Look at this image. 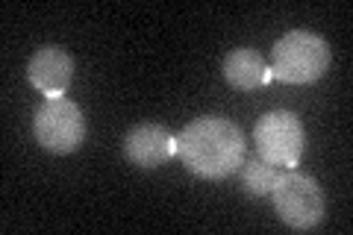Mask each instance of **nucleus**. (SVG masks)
Instances as JSON below:
<instances>
[{
  "mask_svg": "<svg viewBox=\"0 0 353 235\" xmlns=\"http://www.w3.org/2000/svg\"><path fill=\"white\" fill-rule=\"evenodd\" d=\"M248 141L230 118L203 115L183 127L176 136V156L201 180H224L245 165Z\"/></svg>",
  "mask_w": 353,
  "mask_h": 235,
  "instance_id": "obj_1",
  "label": "nucleus"
},
{
  "mask_svg": "<svg viewBox=\"0 0 353 235\" xmlns=\"http://www.w3.org/2000/svg\"><path fill=\"white\" fill-rule=\"evenodd\" d=\"M330 68V44L315 30H292L274 44L271 71L292 85L318 83Z\"/></svg>",
  "mask_w": 353,
  "mask_h": 235,
  "instance_id": "obj_2",
  "label": "nucleus"
},
{
  "mask_svg": "<svg viewBox=\"0 0 353 235\" xmlns=\"http://www.w3.org/2000/svg\"><path fill=\"white\" fill-rule=\"evenodd\" d=\"M271 197H274L277 218L297 232L315 229L318 223L324 221V209H327L324 192H321V185H318V180H312L309 174L292 171V167L277 174Z\"/></svg>",
  "mask_w": 353,
  "mask_h": 235,
  "instance_id": "obj_3",
  "label": "nucleus"
},
{
  "mask_svg": "<svg viewBox=\"0 0 353 235\" xmlns=\"http://www.w3.org/2000/svg\"><path fill=\"white\" fill-rule=\"evenodd\" d=\"M32 132L48 153H74L85 139V115L80 103H74L68 97H48L36 109Z\"/></svg>",
  "mask_w": 353,
  "mask_h": 235,
  "instance_id": "obj_4",
  "label": "nucleus"
},
{
  "mask_svg": "<svg viewBox=\"0 0 353 235\" xmlns=\"http://www.w3.org/2000/svg\"><path fill=\"white\" fill-rule=\"evenodd\" d=\"M253 141H256L259 159L274 167H294L301 162L306 147V132L294 112H265L253 127Z\"/></svg>",
  "mask_w": 353,
  "mask_h": 235,
  "instance_id": "obj_5",
  "label": "nucleus"
},
{
  "mask_svg": "<svg viewBox=\"0 0 353 235\" xmlns=\"http://www.w3.org/2000/svg\"><path fill=\"white\" fill-rule=\"evenodd\" d=\"M124 156L141 171H153L176 156V136L162 124H139L124 136Z\"/></svg>",
  "mask_w": 353,
  "mask_h": 235,
  "instance_id": "obj_6",
  "label": "nucleus"
},
{
  "mask_svg": "<svg viewBox=\"0 0 353 235\" xmlns=\"http://www.w3.org/2000/svg\"><path fill=\"white\" fill-rule=\"evenodd\" d=\"M27 80L44 97H62L74 80V59L62 48H39L27 62Z\"/></svg>",
  "mask_w": 353,
  "mask_h": 235,
  "instance_id": "obj_7",
  "label": "nucleus"
},
{
  "mask_svg": "<svg viewBox=\"0 0 353 235\" xmlns=\"http://www.w3.org/2000/svg\"><path fill=\"white\" fill-rule=\"evenodd\" d=\"M221 71H224V80L233 85L236 92H256V88L268 85L274 80V71L268 68V62L253 48L230 50L224 56V62H221Z\"/></svg>",
  "mask_w": 353,
  "mask_h": 235,
  "instance_id": "obj_8",
  "label": "nucleus"
},
{
  "mask_svg": "<svg viewBox=\"0 0 353 235\" xmlns=\"http://www.w3.org/2000/svg\"><path fill=\"white\" fill-rule=\"evenodd\" d=\"M274 180H277V171H274V165H268L265 159H250L245 165V174H241V185H245V192L253 197L271 194Z\"/></svg>",
  "mask_w": 353,
  "mask_h": 235,
  "instance_id": "obj_9",
  "label": "nucleus"
}]
</instances>
